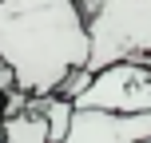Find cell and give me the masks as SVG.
I'll return each mask as SVG.
<instances>
[{
	"mask_svg": "<svg viewBox=\"0 0 151 143\" xmlns=\"http://www.w3.org/2000/svg\"><path fill=\"white\" fill-rule=\"evenodd\" d=\"M32 107H36V111L44 115V123H48V135H52V143H64V139H68L72 115H76V103H72L68 96L52 91V96H40V99H32Z\"/></svg>",
	"mask_w": 151,
	"mask_h": 143,
	"instance_id": "6",
	"label": "cell"
},
{
	"mask_svg": "<svg viewBox=\"0 0 151 143\" xmlns=\"http://www.w3.org/2000/svg\"><path fill=\"white\" fill-rule=\"evenodd\" d=\"M32 103V96H24L20 88H16V75L8 64H0V123L8 119V115H16L20 107H28Z\"/></svg>",
	"mask_w": 151,
	"mask_h": 143,
	"instance_id": "7",
	"label": "cell"
},
{
	"mask_svg": "<svg viewBox=\"0 0 151 143\" xmlns=\"http://www.w3.org/2000/svg\"><path fill=\"white\" fill-rule=\"evenodd\" d=\"M143 143H151V139H143Z\"/></svg>",
	"mask_w": 151,
	"mask_h": 143,
	"instance_id": "10",
	"label": "cell"
},
{
	"mask_svg": "<svg viewBox=\"0 0 151 143\" xmlns=\"http://www.w3.org/2000/svg\"><path fill=\"white\" fill-rule=\"evenodd\" d=\"M76 107L99 111H151V68L139 60H119L99 68L91 83L76 96Z\"/></svg>",
	"mask_w": 151,
	"mask_h": 143,
	"instance_id": "3",
	"label": "cell"
},
{
	"mask_svg": "<svg viewBox=\"0 0 151 143\" xmlns=\"http://www.w3.org/2000/svg\"><path fill=\"white\" fill-rule=\"evenodd\" d=\"M88 24V72L151 56V0H80Z\"/></svg>",
	"mask_w": 151,
	"mask_h": 143,
	"instance_id": "2",
	"label": "cell"
},
{
	"mask_svg": "<svg viewBox=\"0 0 151 143\" xmlns=\"http://www.w3.org/2000/svg\"><path fill=\"white\" fill-rule=\"evenodd\" d=\"M0 143H52V135H48L44 115L28 103V107H20L16 115H8L0 123Z\"/></svg>",
	"mask_w": 151,
	"mask_h": 143,
	"instance_id": "5",
	"label": "cell"
},
{
	"mask_svg": "<svg viewBox=\"0 0 151 143\" xmlns=\"http://www.w3.org/2000/svg\"><path fill=\"white\" fill-rule=\"evenodd\" d=\"M143 139H151V111L76 107L64 143H143Z\"/></svg>",
	"mask_w": 151,
	"mask_h": 143,
	"instance_id": "4",
	"label": "cell"
},
{
	"mask_svg": "<svg viewBox=\"0 0 151 143\" xmlns=\"http://www.w3.org/2000/svg\"><path fill=\"white\" fill-rule=\"evenodd\" d=\"M139 64H147V68H151V56H143V60H139Z\"/></svg>",
	"mask_w": 151,
	"mask_h": 143,
	"instance_id": "9",
	"label": "cell"
},
{
	"mask_svg": "<svg viewBox=\"0 0 151 143\" xmlns=\"http://www.w3.org/2000/svg\"><path fill=\"white\" fill-rule=\"evenodd\" d=\"M91 75H96V72H88V68H76V72H68V80L60 83V96H68L72 103H76V96H80V91L91 83Z\"/></svg>",
	"mask_w": 151,
	"mask_h": 143,
	"instance_id": "8",
	"label": "cell"
},
{
	"mask_svg": "<svg viewBox=\"0 0 151 143\" xmlns=\"http://www.w3.org/2000/svg\"><path fill=\"white\" fill-rule=\"evenodd\" d=\"M0 64L32 99L60 91L68 72L88 64L80 0H0Z\"/></svg>",
	"mask_w": 151,
	"mask_h": 143,
	"instance_id": "1",
	"label": "cell"
}]
</instances>
